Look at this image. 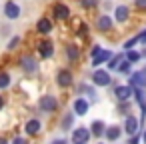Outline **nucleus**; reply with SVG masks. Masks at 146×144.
<instances>
[{
	"label": "nucleus",
	"instance_id": "nucleus-37",
	"mask_svg": "<svg viewBox=\"0 0 146 144\" xmlns=\"http://www.w3.org/2000/svg\"><path fill=\"white\" fill-rule=\"evenodd\" d=\"M140 42H144V44H146V30H142V40H140Z\"/></svg>",
	"mask_w": 146,
	"mask_h": 144
},
{
	"label": "nucleus",
	"instance_id": "nucleus-41",
	"mask_svg": "<svg viewBox=\"0 0 146 144\" xmlns=\"http://www.w3.org/2000/svg\"><path fill=\"white\" fill-rule=\"evenodd\" d=\"M142 72H144V80H146V68H144V70H142ZM144 88H146V84H144Z\"/></svg>",
	"mask_w": 146,
	"mask_h": 144
},
{
	"label": "nucleus",
	"instance_id": "nucleus-7",
	"mask_svg": "<svg viewBox=\"0 0 146 144\" xmlns=\"http://www.w3.org/2000/svg\"><path fill=\"white\" fill-rule=\"evenodd\" d=\"M88 110H90V102L86 100V98H76L74 100V104H72V112H74V116H84V114H88Z\"/></svg>",
	"mask_w": 146,
	"mask_h": 144
},
{
	"label": "nucleus",
	"instance_id": "nucleus-10",
	"mask_svg": "<svg viewBox=\"0 0 146 144\" xmlns=\"http://www.w3.org/2000/svg\"><path fill=\"white\" fill-rule=\"evenodd\" d=\"M52 14H54L56 20H68L70 18V8L66 4H62V2H56L54 8H52Z\"/></svg>",
	"mask_w": 146,
	"mask_h": 144
},
{
	"label": "nucleus",
	"instance_id": "nucleus-32",
	"mask_svg": "<svg viewBox=\"0 0 146 144\" xmlns=\"http://www.w3.org/2000/svg\"><path fill=\"white\" fill-rule=\"evenodd\" d=\"M134 6L140 10H146V0H134Z\"/></svg>",
	"mask_w": 146,
	"mask_h": 144
},
{
	"label": "nucleus",
	"instance_id": "nucleus-19",
	"mask_svg": "<svg viewBox=\"0 0 146 144\" xmlns=\"http://www.w3.org/2000/svg\"><path fill=\"white\" fill-rule=\"evenodd\" d=\"M24 130H26L28 136H36V134L40 132V120H36V118L28 120V122L24 124Z\"/></svg>",
	"mask_w": 146,
	"mask_h": 144
},
{
	"label": "nucleus",
	"instance_id": "nucleus-18",
	"mask_svg": "<svg viewBox=\"0 0 146 144\" xmlns=\"http://www.w3.org/2000/svg\"><path fill=\"white\" fill-rule=\"evenodd\" d=\"M90 134L92 136H96V138H100V136H104V130H106V124L102 122V120H94L92 124H90Z\"/></svg>",
	"mask_w": 146,
	"mask_h": 144
},
{
	"label": "nucleus",
	"instance_id": "nucleus-20",
	"mask_svg": "<svg viewBox=\"0 0 146 144\" xmlns=\"http://www.w3.org/2000/svg\"><path fill=\"white\" fill-rule=\"evenodd\" d=\"M122 60H124V52L112 54V58L108 60V72H110V70H118V66L122 64Z\"/></svg>",
	"mask_w": 146,
	"mask_h": 144
},
{
	"label": "nucleus",
	"instance_id": "nucleus-38",
	"mask_svg": "<svg viewBox=\"0 0 146 144\" xmlns=\"http://www.w3.org/2000/svg\"><path fill=\"white\" fill-rule=\"evenodd\" d=\"M2 106H4V96H0V110H2Z\"/></svg>",
	"mask_w": 146,
	"mask_h": 144
},
{
	"label": "nucleus",
	"instance_id": "nucleus-34",
	"mask_svg": "<svg viewBox=\"0 0 146 144\" xmlns=\"http://www.w3.org/2000/svg\"><path fill=\"white\" fill-rule=\"evenodd\" d=\"M12 144H28V142H26V138H20V136H16V138L12 140Z\"/></svg>",
	"mask_w": 146,
	"mask_h": 144
},
{
	"label": "nucleus",
	"instance_id": "nucleus-24",
	"mask_svg": "<svg viewBox=\"0 0 146 144\" xmlns=\"http://www.w3.org/2000/svg\"><path fill=\"white\" fill-rule=\"evenodd\" d=\"M124 58H126V60H128L130 64H136V62H138V60H140L142 56H140V52H136V50L132 48V50H128V52H124Z\"/></svg>",
	"mask_w": 146,
	"mask_h": 144
},
{
	"label": "nucleus",
	"instance_id": "nucleus-4",
	"mask_svg": "<svg viewBox=\"0 0 146 144\" xmlns=\"http://www.w3.org/2000/svg\"><path fill=\"white\" fill-rule=\"evenodd\" d=\"M36 48H38V54H40L42 58H50V56L54 54V44H52L50 38H42V40L36 44Z\"/></svg>",
	"mask_w": 146,
	"mask_h": 144
},
{
	"label": "nucleus",
	"instance_id": "nucleus-29",
	"mask_svg": "<svg viewBox=\"0 0 146 144\" xmlns=\"http://www.w3.org/2000/svg\"><path fill=\"white\" fill-rule=\"evenodd\" d=\"M78 36H84V38L88 36V24H84V22H82V24L78 26Z\"/></svg>",
	"mask_w": 146,
	"mask_h": 144
},
{
	"label": "nucleus",
	"instance_id": "nucleus-22",
	"mask_svg": "<svg viewBox=\"0 0 146 144\" xmlns=\"http://www.w3.org/2000/svg\"><path fill=\"white\" fill-rule=\"evenodd\" d=\"M78 56H80V50H78V46H74V44L66 46V58H68L70 62H76V60H78Z\"/></svg>",
	"mask_w": 146,
	"mask_h": 144
},
{
	"label": "nucleus",
	"instance_id": "nucleus-28",
	"mask_svg": "<svg viewBox=\"0 0 146 144\" xmlns=\"http://www.w3.org/2000/svg\"><path fill=\"white\" fill-rule=\"evenodd\" d=\"M116 72H122V74H128V72H130V62H128V60L124 58V60H122V64L118 66V70H116Z\"/></svg>",
	"mask_w": 146,
	"mask_h": 144
},
{
	"label": "nucleus",
	"instance_id": "nucleus-3",
	"mask_svg": "<svg viewBox=\"0 0 146 144\" xmlns=\"http://www.w3.org/2000/svg\"><path fill=\"white\" fill-rule=\"evenodd\" d=\"M90 130L86 128V126H80V128H74V132H72V144H88V140H90Z\"/></svg>",
	"mask_w": 146,
	"mask_h": 144
},
{
	"label": "nucleus",
	"instance_id": "nucleus-26",
	"mask_svg": "<svg viewBox=\"0 0 146 144\" xmlns=\"http://www.w3.org/2000/svg\"><path fill=\"white\" fill-rule=\"evenodd\" d=\"M10 86V74L8 72H0V88H8Z\"/></svg>",
	"mask_w": 146,
	"mask_h": 144
},
{
	"label": "nucleus",
	"instance_id": "nucleus-36",
	"mask_svg": "<svg viewBox=\"0 0 146 144\" xmlns=\"http://www.w3.org/2000/svg\"><path fill=\"white\" fill-rule=\"evenodd\" d=\"M140 138H142V142H144V144H146V128H144V130H142V136H140Z\"/></svg>",
	"mask_w": 146,
	"mask_h": 144
},
{
	"label": "nucleus",
	"instance_id": "nucleus-25",
	"mask_svg": "<svg viewBox=\"0 0 146 144\" xmlns=\"http://www.w3.org/2000/svg\"><path fill=\"white\" fill-rule=\"evenodd\" d=\"M132 96H134V100L142 106L144 104V100H146V94H144V88H132Z\"/></svg>",
	"mask_w": 146,
	"mask_h": 144
},
{
	"label": "nucleus",
	"instance_id": "nucleus-27",
	"mask_svg": "<svg viewBox=\"0 0 146 144\" xmlns=\"http://www.w3.org/2000/svg\"><path fill=\"white\" fill-rule=\"evenodd\" d=\"M80 92H86L92 100H96V92H94V88H92V86H88V84H80Z\"/></svg>",
	"mask_w": 146,
	"mask_h": 144
},
{
	"label": "nucleus",
	"instance_id": "nucleus-8",
	"mask_svg": "<svg viewBox=\"0 0 146 144\" xmlns=\"http://www.w3.org/2000/svg\"><path fill=\"white\" fill-rule=\"evenodd\" d=\"M126 134H130V136H134V134H138V130H140V120L136 118V116H126V120H124V128H122Z\"/></svg>",
	"mask_w": 146,
	"mask_h": 144
},
{
	"label": "nucleus",
	"instance_id": "nucleus-23",
	"mask_svg": "<svg viewBox=\"0 0 146 144\" xmlns=\"http://www.w3.org/2000/svg\"><path fill=\"white\" fill-rule=\"evenodd\" d=\"M140 40H142V32H138L136 36H132L130 40H126V44H124V52H128V50H132V48H134V46H136V44H138Z\"/></svg>",
	"mask_w": 146,
	"mask_h": 144
},
{
	"label": "nucleus",
	"instance_id": "nucleus-35",
	"mask_svg": "<svg viewBox=\"0 0 146 144\" xmlns=\"http://www.w3.org/2000/svg\"><path fill=\"white\" fill-rule=\"evenodd\" d=\"M100 50H102V48H100V46H94V48H92V58H94V56H96V54H98V52H100Z\"/></svg>",
	"mask_w": 146,
	"mask_h": 144
},
{
	"label": "nucleus",
	"instance_id": "nucleus-14",
	"mask_svg": "<svg viewBox=\"0 0 146 144\" xmlns=\"http://www.w3.org/2000/svg\"><path fill=\"white\" fill-rule=\"evenodd\" d=\"M36 32H40V34H50L52 32V20L50 18H46V16H42L38 22H36Z\"/></svg>",
	"mask_w": 146,
	"mask_h": 144
},
{
	"label": "nucleus",
	"instance_id": "nucleus-31",
	"mask_svg": "<svg viewBox=\"0 0 146 144\" xmlns=\"http://www.w3.org/2000/svg\"><path fill=\"white\" fill-rule=\"evenodd\" d=\"M80 4H82L84 8H94V6H96V0H80Z\"/></svg>",
	"mask_w": 146,
	"mask_h": 144
},
{
	"label": "nucleus",
	"instance_id": "nucleus-9",
	"mask_svg": "<svg viewBox=\"0 0 146 144\" xmlns=\"http://www.w3.org/2000/svg\"><path fill=\"white\" fill-rule=\"evenodd\" d=\"M4 16L8 20H16L20 18V6L14 2V0H8V2L4 4Z\"/></svg>",
	"mask_w": 146,
	"mask_h": 144
},
{
	"label": "nucleus",
	"instance_id": "nucleus-16",
	"mask_svg": "<svg viewBox=\"0 0 146 144\" xmlns=\"http://www.w3.org/2000/svg\"><path fill=\"white\" fill-rule=\"evenodd\" d=\"M128 16H130V8H128L126 4H120V6L114 8V18H116L118 22H126Z\"/></svg>",
	"mask_w": 146,
	"mask_h": 144
},
{
	"label": "nucleus",
	"instance_id": "nucleus-15",
	"mask_svg": "<svg viewBox=\"0 0 146 144\" xmlns=\"http://www.w3.org/2000/svg\"><path fill=\"white\" fill-rule=\"evenodd\" d=\"M110 58H112V52H110V50H104V48H102V50H100V52H98V54H96V56L92 58V66H94V68H98L100 64H106V62H108Z\"/></svg>",
	"mask_w": 146,
	"mask_h": 144
},
{
	"label": "nucleus",
	"instance_id": "nucleus-1",
	"mask_svg": "<svg viewBox=\"0 0 146 144\" xmlns=\"http://www.w3.org/2000/svg\"><path fill=\"white\" fill-rule=\"evenodd\" d=\"M38 108L42 110V112H54L56 108H58V100L54 98V96H50V94H44V96H40V100H38Z\"/></svg>",
	"mask_w": 146,
	"mask_h": 144
},
{
	"label": "nucleus",
	"instance_id": "nucleus-39",
	"mask_svg": "<svg viewBox=\"0 0 146 144\" xmlns=\"http://www.w3.org/2000/svg\"><path fill=\"white\" fill-rule=\"evenodd\" d=\"M0 144H10V142H8L6 138H0Z\"/></svg>",
	"mask_w": 146,
	"mask_h": 144
},
{
	"label": "nucleus",
	"instance_id": "nucleus-6",
	"mask_svg": "<svg viewBox=\"0 0 146 144\" xmlns=\"http://www.w3.org/2000/svg\"><path fill=\"white\" fill-rule=\"evenodd\" d=\"M112 26H114V18H112V16L100 14V16L96 18V28H98V32H110Z\"/></svg>",
	"mask_w": 146,
	"mask_h": 144
},
{
	"label": "nucleus",
	"instance_id": "nucleus-21",
	"mask_svg": "<svg viewBox=\"0 0 146 144\" xmlns=\"http://www.w3.org/2000/svg\"><path fill=\"white\" fill-rule=\"evenodd\" d=\"M72 124H74V112H66L62 116V120H60V128L68 130V128H72Z\"/></svg>",
	"mask_w": 146,
	"mask_h": 144
},
{
	"label": "nucleus",
	"instance_id": "nucleus-5",
	"mask_svg": "<svg viewBox=\"0 0 146 144\" xmlns=\"http://www.w3.org/2000/svg\"><path fill=\"white\" fill-rule=\"evenodd\" d=\"M110 72L108 70H94V74H92V82H94V86H100V88H104V86H108L110 84Z\"/></svg>",
	"mask_w": 146,
	"mask_h": 144
},
{
	"label": "nucleus",
	"instance_id": "nucleus-13",
	"mask_svg": "<svg viewBox=\"0 0 146 144\" xmlns=\"http://www.w3.org/2000/svg\"><path fill=\"white\" fill-rule=\"evenodd\" d=\"M144 84H146V80H144V72L142 70H136V72H132L130 74V88H144Z\"/></svg>",
	"mask_w": 146,
	"mask_h": 144
},
{
	"label": "nucleus",
	"instance_id": "nucleus-30",
	"mask_svg": "<svg viewBox=\"0 0 146 144\" xmlns=\"http://www.w3.org/2000/svg\"><path fill=\"white\" fill-rule=\"evenodd\" d=\"M20 44V36H14L10 42H8V50H16V46Z\"/></svg>",
	"mask_w": 146,
	"mask_h": 144
},
{
	"label": "nucleus",
	"instance_id": "nucleus-11",
	"mask_svg": "<svg viewBox=\"0 0 146 144\" xmlns=\"http://www.w3.org/2000/svg\"><path fill=\"white\" fill-rule=\"evenodd\" d=\"M56 82H58V86H62V88L72 86V72H70L68 68L58 70V74H56Z\"/></svg>",
	"mask_w": 146,
	"mask_h": 144
},
{
	"label": "nucleus",
	"instance_id": "nucleus-2",
	"mask_svg": "<svg viewBox=\"0 0 146 144\" xmlns=\"http://www.w3.org/2000/svg\"><path fill=\"white\" fill-rule=\"evenodd\" d=\"M18 64H20V68H22V70H24L26 74H34V72L38 70L36 58H34V56H30V54H24V56H20Z\"/></svg>",
	"mask_w": 146,
	"mask_h": 144
},
{
	"label": "nucleus",
	"instance_id": "nucleus-33",
	"mask_svg": "<svg viewBox=\"0 0 146 144\" xmlns=\"http://www.w3.org/2000/svg\"><path fill=\"white\" fill-rule=\"evenodd\" d=\"M138 142H140V134H134V136H130V138H128V142H126V144H138Z\"/></svg>",
	"mask_w": 146,
	"mask_h": 144
},
{
	"label": "nucleus",
	"instance_id": "nucleus-12",
	"mask_svg": "<svg viewBox=\"0 0 146 144\" xmlns=\"http://www.w3.org/2000/svg\"><path fill=\"white\" fill-rule=\"evenodd\" d=\"M114 96L118 102H128L132 98V88L130 86H116L114 88Z\"/></svg>",
	"mask_w": 146,
	"mask_h": 144
},
{
	"label": "nucleus",
	"instance_id": "nucleus-40",
	"mask_svg": "<svg viewBox=\"0 0 146 144\" xmlns=\"http://www.w3.org/2000/svg\"><path fill=\"white\" fill-rule=\"evenodd\" d=\"M52 144H64V142H62V140H54Z\"/></svg>",
	"mask_w": 146,
	"mask_h": 144
},
{
	"label": "nucleus",
	"instance_id": "nucleus-17",
	"mask_svg": "<svg viewBox=\"0 0 146 144\" xmlns=\"http://www.w3.org/2000/svg\"><path fill=\"white\" fill-rule=\"evenodd\" d=\"M120 134H122V128L120 126H106V130H104V136H106V140H110V142H116L118 138H120Z\"/></svg>",
	"mask_w": 146,
	"mask_h": 144
}]
</instances>
